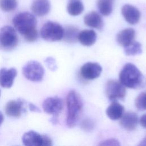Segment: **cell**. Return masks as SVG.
Returning <instances> with one entry per match:
<instances>
[{
    "instance_id": "cell-9",
    "label": "cell",
    "mask_w": 146,
    "mask_h": 146,
    "mask_svg": "<svg viewBox=\"0 0 146 146\" xmlns=\"http://www.w3.org/2000/svg\"><path fill=\"white\" fill-rule=\"evenodd\" d=\"M26 102L22 99L10 100L5 106V113L10 117H19L26 112Z\"/></svg>"
},
{
    "instance_id": "cell-26",
    "label": "cell",
    "mask_w": 146,
    "mask_h": 146,
    "mask_svg": "<svg viewBox=\"0 0 146 146\" xmlns=\"http://www.w3.org/2000/svg\"><path fill=\"white\" fill-rule=\"evenodd\" d=\"M80 127L83 130L86 132H90L94 129L95 123L92 119L86 118L81 122Z\"/></svg>"
},
{
    "instance_id": "cell-16",
    "label": "cell",
    "mask_w": 146,
    "mask_h": 146,
    "mask_svg": "<svg viewBox=\"0 0 146 146\" xmlns=\"http://www.w3.org/2000/svg\"><path fill=\"white\" fill-rule=\"evenodd\" d=\"M135 31L132 28H127L120 31L116 35L117 42L124 48L134 40Z\"/></svg>"
},
{
    "instance_id": "cell-21",
    "label": "cell",
    "mask_w": 146,
    "mask_h": 146,
    "mask_svg": "<svg viewBox=\"0 0 146 146\" xmlns=\"http://www.w3.org/2000/svg\"><path fill=\"white\" fill-rule=\"evenodd\" d=\"M114 0H97L98 9L100 14L104 16H108L113 10Z\"/></svg>"
},
{
    "instance_id": "cell-15",
    "label": "cell",
    "mask_w": 146,
    "mask_h": 146,
    "mask_svg": "<svg viewBox=\"0 0 146 146\" xmlns=\"http://www.w3.org/2000/svg\"><path fill=\"white\" fill-rule=\"evenodd\" d=\"M84 23L87 26L98 30H101L104 25L102 17L95 11H92L84 16Z\"/></svg>"
},
{
    "instance_id": "cell-30",
    "label": "cell",
    "mask_w": 146,
    "mask_h": 146,
    "mask_svg": "<svg viewBox=\"0 0 146 146\" xmlns=\"http://www.w3.org/2000/svg\"><path fill=\"white\" fill-rule=\"evenodd\" d=\"M29 109L32 111H34V112H40V109L36 106H35L34 104H32V103H29Z\"/></svg>"
},
{
    "instance_id": "cell-1",
    "label": "cell",
    "mask_w": 146,
    "mask_h": 146,
    "mask_svg": "<svg viewBox=\"0 0 146 146\" xmlns=\"http://www.w3.org/2000/svg\"><path fill=\"white\" fill-rule=\"evenodd\" d=\"M13 23L27 42H34L38 38V34L36 28L37 21L32 14L28 12L20 13L13 18Z\"/></svg>"
},
{
    "instance_id": "cell-13",
    "label": "cell",
    "mask_w": 146,
    "mask_h": 146,
    "mask_svg": "<svg viewBox=\"0 0 146 146\" xmlns=\"http://www.w3.org/2000/svg\"><path fill=\"white\" fill-rule=\"evenodd\" d=\"M139 122L137 115L133 112H127L123 114L120 119V126L128 131H132L136 129Z\"/></svg>"
},
{
    "instance_id": "cell-32",
    "label": "cell",
    "mask_w": 146,
    "mask_h": 146,
    "mask_svg": "<svg viewBox=\"0 0 146 146\" xmlns=\"http://www.w3.org/2000/svg\"><path fill=\"white\" fill-rule=\"evenodd\" d=\"M3 121V114L2 113V112H0V125L2 123Z\"/></svg>"
},
{
    "instance_id": "cell-5",
    "label": "cell",
    "mask_w": 146,
    "mask_h": 146,
    "mask_svg": "<svg viewBox=\"0 0 146 146\" xmlns=\"http://www.w3.org/2000/svg\"><path fill=\"white\" fill-rule=\"evenodd\" d=\"M40 34L42 38L47 41L60 40L63 38V28L56 22L48 21L42 26Z\"/></svg>"
},
{
    "instance_id": "cell-14",
    "label": "cell",
    "mask_w": 146,
    "mask_h": 146,
    "mask_svg": "<svg viewBox=\"0 0 146 146\" xmlns=\"http://www.w3.org/2000/svg\"><path fill=\"white\" fill-rule=\"evenodd\" d=\"M17 74V70L15 68H1L0 70V85L3 88H10L13 84Z\"/></svg>"
},
{
    "instance_id": "cell-7",
    "label": "cell",
    "mask_w": 146,
    "mask_h": 146,
    "mask_svg": "<svg viewBox=\"0 0 146 146\" xmlns=\"http://www.w3.org/2000/svg\"><path fill=\"white\" fill-rule=\"evenodd\" d=\"M22 142L26 146H51V139L47 135H41L34 131L26 132L22 137Z\"/></svg>"
},
{
    "instance_id": "cell-3",
    "label": "cell",
    "mask_w": 146,
    "mask_h": 146,
    "mask_svg": "<svg viewBox=\"0 0 146 146\" xmlns=\"http://www.w3.org/2000/svg\"><path fill=\"white\" fill-rule=\"evenodd\" d=\"M143 78L141 72L131 63H126L119 74V81L125 87L129 88L140 87L143 83Z\"/></svg>"
},
{
    "instance_id": "cell-33",
    "label": "cell",
    "mask_w": 146,
    "mask_h": 146,
    "mask_svg": "<svg viewBox=\"0 0 146 146\" xmlns=\"http://www.w3.org/2000/svg\"><path fill=\"white\" fill-rule=\"evenodd\" d=\"M0 96H1V90H0Z\"/></svg>"
},
{
    "instance_id": "cell-20",
    "label": "cell",
    "mask_w": 146,
    "mask_h": 146,
    "mask_svg": "<svg viewBox=\"0 0 146 146\" xmlns=\"http://www.w3.org/2000/svg\"><path fill=\"white\" fill-rule=\"evenodd\" d=\"M79 30L74 26H67L63 29V40L68 43H75L78 40Z\"/></svg>"
},
{
    "instance_id": "cell-12",
    "label": "cell",
    "mask_w": 146,
    "mask_h": 146,
    "mask_svg": "<svg viewBox=\"0 0 146 146\" xmlns=\"http://www.w3.org/2000/svg\"><path fill=\"white\" fill-rule=\"evenodd\" d=\"M121 14L125 20L131 25H135L138 23L141 17L138 9L129 4L124 5L122 7Z\"/></svg>"
},
{
    "instance_id": "cell-8",
    "label": "cell",
    "mask_w": 146,
    "mask_h": 146,
    "mask_svg": "<svg viewBox=\"0 0 146 146\" xmlns=\"http://www.w3.org/2000/svg\"><path fill=\"white\" fill-rule=\"evenodd\" d=\"M106 94L108 99L115 101L123 99L126 94L125 86L120 81L109 80L106 85Z\"/></svg>"
},
{
    "instance_id": "cell-22",
    "label": "cell",
    "mask_w": 146,
    "mask_h": 146,
    "mask_svg": "<svg viewBox=\"0 0 146 146\" xmlns=\"http://www.w3.org/2000/svg\"><path fill=\"white\" fill-rule=\"evenodd\" d=\"M84 10V6L80 0H70L67 10L68 14L72 16L80 15Z\"/></svg>"
},
{
    "instance_id": "cell-28",
    "label": "cell",
    "mask_w": 146,
    "mask_h": 146,
    "mask_svg": "<svg viewBox=\"0 0 146 146\" xmlns=\"http://www.w3.org/2000/svg\"><path fill=\"white\" fill-rule=\"evenodd\" d=\"M45 62L46 63L48 67L50 70L54 71L56 69V64L55 63V60L54 58L51 57H48L46 59Z\"/></svg>"
},
{
    "instance_id": "cell-17",
    "label": "cell",
    "mask_w": 146,
    "mask_h": 146,
    "mask_svg": "<svg viewBox=\"0 0 146 146\" xmlns=\"http://www.w3.org/2000/svg\"><path fill=\"white\" fill-rule=\"evenodd\" d=\"M33 13L37 16L47 15L50 10V3L48 0H34L31 5Z\"/></svg>"
},
{
    "instance_id": "cell-25",
    "label": "cell",
    "mask_w": 146,
    "mask_h": 146,
    "mask_svg": "<svg viewBox=\"0 0 146 146\" xmlns=\"http://www.w3.org/2000/svg\"><path fill=\"white\" fill-rule=\"evenodd\" d=\"M136 108L140 111L146 110V92L140 93L135 100Z\"/></svg>"
},
{
    "instance_id": "cell-23",
    "label": "cell",
    "mask_w": 146,
    "mask_h": 146,
    "mask_svg": "<svg viewBox=\"0 0 146 146\" xmlns=\"http://www.w3.org/2000/svg\"><path fill=\"white\" fill-rule=\"evenodd\" d=\"M124 48V54L127 56H134L142 52L141 44L140 43L133 40Z\"/></svg>"
},
{
    "instance_id": "cell-18",
    "label": "cell",
    "mask_w": 146,
    "mask_h": 146,
    "mask_svg": "<svg viewBox=\"0 0 146 146\" xmlns=\"http://www.w3.org/2000/svg\"><path fill=\"white\" fill-rule=\"evenodd\" d=\"M97 38L95 31L92 30H84L79 33L78 40L84 46H91L93 45Z\"/></svg>"
},
{
    "instance_id": "cell-6",
    "label": "cell",
    "mask_w": 146,
    "mask_h": 146,
    "mask_svg": "<svg viewBox=\"0 0 146 146\" xmlns=\"http://www.w3.org/2000/svg\"><path fill=\"white\" fill-rule=\"evenodd\" d=\"M22 71L26 79L33 82L40 81L44 76V68L37 61L28 62L23 67Z\"/></svg>"
},
{
    "instance_id": "cell-27",
    "label": "cell",
    "mask_w": 146,
    "mask_h": 146,
    "mask_svg": "<svg viewBox=\"0 0 146 146\" xmlns=\"http://www.w3.org/2000/svg\"><path fill=\"white\" fill-rule=\"evenodd\" d=\"M99 145L101 146H119L120 144L119 140L116 139L112 138L101 141Z\"/></svg>"
},
{
    "instance_id": "cell-10",
    "label": "cell",
    "mask_w": 146,
    "mask_h": 146,
    "mask_svg": "<svg viewBox=\"0 0 146 146\" xmlns=\"http://www.w3.org/2000/svg\"><path fill=\"white\" fill-rule=\"evenodd\" d=\"M43 111L49 114L57 116L63 108V100L58 97H50L42 103Z\"/></svg>"
},
{
    "instance_id": "cell-2",
    "label": "cell",
    "mask_w": 146,
    "mask_h": 146,
    "mask_svg": "<svg viewBox=\"0 0 146 146\" xmlns=\"http://www.w3.org/2000/svg\"><path fill=\"white\" fill-rule=\"evenodd\" d=\"M67 115V125L69 128L75 127L79 120L83 109V101L80 95L75 91L69 92L66 99Z\"/></svg>"
},
{
    "instance_id": "cell-19",
    "label": "cell",
    "mask_w": 146,
    "mask_h": 146,
    "mask_svg": "<svg viewBox=\"0 0 146 146\" xmlns=\"http://www.w3.org/2000/svg\"><path fill=\"white\" fill-rule=\"evenodd\" d=\"M124 108L119 103L113 101V102L107 108L106 112L107 116L112 120H119L124 113Z\"/></svg>"
},
{
    "instance_id": "cell-4",
    "label": "cell",
    "mask_w": 146,
    "mask_h": 146,
    "mask_svg": "<svg viewBox=\"0 0 146 146\" xmlns=\"http://www.w3.org/2000/svg\"><path fill=\"white\" fill-rule=\"evenodd\" d=\"M18 43V37L15 29L5 26L0 30V48L4 50L14 48Z\"/></svg>"
},
{
    "instance_id": "cell-24",
    "label": "cell",
    "mask_w": 146,
    "mask_h": 146,
    "mask_svg": "<svg viewBox=\"0 0 146 146\" xmlns=\"http://www.w3.org/2000/svg\"><path fill=\"white\" fill-rule=\"evenodd\" d=\"M17 6L16 0H0V8L4 11L14 10Z\"/></svg>"
},
{
    "instance_id": "cell-31",
    "label": "cell",
    "mask_w": 146,
    "mask_h": 146,
    "mask_svg": "<svg viewBox=\"0 0 146 146\" xmlns=\"http://www.w3.org/2000/svg\"><path fill=\"white\" fill-rule=\"evenodd\" d=\"M139 145L146 146V136L144 138H143V139L140 141V143L139 144Z\"/></svg>"
},
{
    "instance_id": "cell-11",
    "label": "cell",
    "mask_w": 146,
    "mask_h": 146,
    "mask_svg": "<svg viewBox=\"0 0 146 146\" xmlns=\"http://www.w3.org/2000/svg\"><path fill=\"white\" fill-rule=\"evenodd\" d=\"M102 71L101 66L95 62H87L80 68V75L86 80H93L98 78Z\"/></svg>"
},
{
    "instance_id": "cell-29",
    "label": "cell",
    "mask_w": 146,
    "mask_h": 146,
    "mask_svg": "<svg viewBox=\"0 0 146 146\" xmlns=\"http://www.w3.org/2000/svg\"><path fill=\"white\" fill-rule=\"evenodd\" d=\"M140 125L144 128L146 129V113L143 115L139 120Z\"/></svg>"
}]
</instances>
